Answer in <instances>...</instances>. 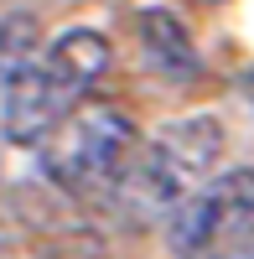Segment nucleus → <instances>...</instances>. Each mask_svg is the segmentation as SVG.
<instances>
[{
  "mask_svg": "<svg viewBox=\"0 0 254 259\" xmlns=\"http://www.w3.org/2000/svg\"><path fill=\"white\" fill-rule=\"evenodd\" d=\"M228 150V135H223V119L213 114H187V119H172L161 135L140 140L124 177L114 182V192L104 197V207L124 223H166L172 212L192 197L202 182L218 177V161Z\"/></svg>",
  "mask_w": 254,
  "mask_h": 259,
  "instance_id": "f257e3e1",
  "label": "nucleus"
},
{
  "mask_svg": "<svg viewBox=\"0 0 254 259\" xmlns=\"http://www.w3.org/2000/svg\"><path fill=\"white\" fill-rule=\"evenodd\" d=\"M135 36H140V57L166 78V83H192L202 73V57L192 47V31L182 26V16L172 11H140L135 16Z\"/></svg>",
  "mask_w": 254,
  "mask_h": 259,
  "instance_id": "39448f33",
  "label": "nucleus"
},
{
  "mask_svg": "<svg viewBox=\"0 0 254 259\" xmlns=\"http://www.w3.org/2000/svg\"><path fill=\"white\" fill-rule=\"evenodd\" d=\"M89 78H78L52 47L36 62L0 78V135L11 145H41L73 109L89 104Z\"/></svg>",
  "mask_w": 254,
  "mask_h": 259,
  "instance_id": "20e7f679",
  "label": "nucleus"
},
{
  "mask_svg": "<svg viewBox=\"0 0 254 259\" xmlns=\"http://www.w3.org/2000/svg\"><path fill=\"white\" fill-rule=\"evenodd\" d=\"M41 57V21L26 16V11H16L0 21V78L16 73V68H26V62Z\"/></svg>",
  "mask_w": 254,
  "mask_h": 259,
  "instance_id": "423d86ee",
  "label": "nucleus"
},
{
  "mask_svg": "<svg viewBox=\"0 0 254 259\" xmlns=\"http://www.w3.org/2000/svg\"><path fill=\"white\" fill-rule=\"evenodd\" d=\"M140 145L135 119L114 104H83L41 140V177L83 202H104Z\"/></svg>",
  "mask_w": 254,
  "mask_h": 259,
  "instance_id": "f03ea898",
  "label": "nucleus"
},
{
  "mask_svg": "<svg viewBox=\"0 0 254 259\" xmlns=\"http://www.w3.org/2000/svg\"><path fill=\"white\" fill-rule=\"evenodd\" d=\"M249 233H254V166H228L166 218V249L172 259H223L244 249Z\"/></svg>",
  "mask_w": 254,
  "mask_h": 259,
  "instance_id": "7ed1b4c3",
  "label": "nucleus"
},
{
  "mask_svg": "<svg viewBox=\"0 0 254 259\" xmlns=\"http://www.w3.org/2000/svg\"><path fill=\"white\" fill-rule=\"evenodd\" d=\"M223 259H254V244H244V249H234V254H223Z\"/></svg>",
  "mask_w": 254,
  "mask_h": 259,
  "instance_id": "0eeeda50",
  "label": "nucleus"
}]
</instances>
